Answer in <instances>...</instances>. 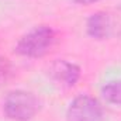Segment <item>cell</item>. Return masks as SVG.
<instances>
[{
	"label": "cell",
	"mask_w": 121,
	"mask_h": 121,
	"mask_svg": "<svg viewBox=\"0 0 121 121\" xmlns=\"http://www.w3.org/2000/svg\"><path fill=\"white\" fill-rule=\"evenodd\" d=\"M54 39H55L54 31L47 26H39L27 32L17 42L16 51L24 56H31V58L42 56L51 48Z\"/></svg>",
	"instance_id": "6da1fadb"
},
{
	"label": "cell",
	"mask_w": 121,
	"mask_h": 121,
	"mask_svg": "<svg viewBox=\"0 0 121 121\" xmlns=\"http://www.w3.org/2000/svg\"><path fill=\"white\" fill-rule=\"evenodd\" d=\"M37 111H38V100L30 91H10L4 100V113L11 120H31L37 114Z\"/></svg>",
	"instance_id": "7a4b0ae2"
},
{
	"label": "cell",
	"mask_w": 121,
	"mask_h": 121,
	"mask_svg": "<svg viewBox=\"0 0 121 121\" xmlns=\"http://www.w3.org/2000/svg\"><path fill=\"white\" fill-rule=\"evenodd\" d=\"M68 121H103V107L90 96H79L76 97L66 113Z\"/></svg>",
	"instance_id": "3957f363"
},
{
	"label": "cell",
	"mask_w": 121,
	"mask_h": 121,
	"mask_svg": "<svg viewBox=\"0 0 121 121\" xmlns=\"http://www.w3.org/2000/svg\"><path fill=\"white\" fill-rule=\"evenodd\" d=\"M49 73L56 82H60L66 86H73L80 76V69L70 62L58 59L51 65Z\"/></svg>",
	"instance_id": "277c9868"
},
{
	"label": "cell",
	"mask_w": 121,
	"mask_h": 121,
	"mask_svg": "<svg viewBox=\"0 0 121 121\" xmlns=\"http://www.w3.org/2000/svg\"><path fill=\"white\" fill-rule=\"evenodd\" d=\"M87 34L91 38L96 39H104L107 38L113 31V23L107 13H96L87 20L86 24Z\"/></svg>",
	"instance_id": "5b68a950"
},
{
	"label": "cell",
	"mask_w": 121,
	"mask_h": 121,
	"mask_svg": "<svg viewBox=\"0 0 121 121\" xmlns=\"http://www.w3.org/2000/svg\"><path fill=\"white\" fill-rule=\"evenodd\" d=\"M103 96L108 103L121 104V80L110 82L103 87Z\"/></svg>",
	"instance_id": "8992f818"
},
{
	"label": "cell",
	"mask_w": 121,
	"mask_h": 121,
	"mask_svg": "<svg viewBox=\"0 0 121 121\" xmlns=\"http://www.w3.org/2000/svg\"><path fill=\"white\" fill-rule=\"evenodd\" d=\"M10 72H11V65L9 59L0 56V83L7 80V78L10 76Z\"/></svg>",
	"instance_id": "52a82bcc"
},
{
	"label": "cell",
	"mask_w": 121,
	"mask_h": 121,
	"mask_svg": "<svg viewBox=\"0 0 121 121\" xmlns=\"http://www.w3.org/2000/svg\"><path fill=\"white\" fill-rule=\"evenodd\" d=\"M75 3H79V4H90L94 1H99V0H73Z\"/></svg>",
	"instance_id": "ba28073f"
}]
</instances>
